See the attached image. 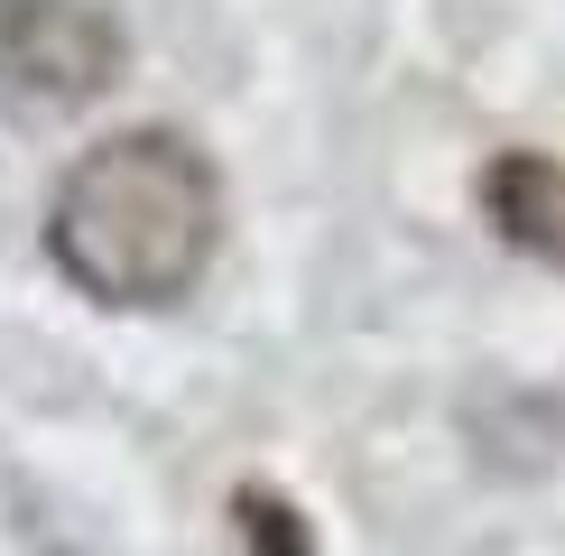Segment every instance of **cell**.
Instances as JSON below:
<instances>
[{
	"instance_id": "1",
	"label": "cell",
	"mask_w": 565,
	"mask_h": 556,
	"mask_svg": "<svg viewBox=\"0 0 565 556\" xmlns=\"http://www.w3.org/2000/svg\"><path fill=\"white\" fill-rule=\"evenodd\" d=\"M223 242V177L168 121H139L75 149L46 195V260L93 307H177L214 269Z\"/></svg>"
},
{
	"instance_id": "2",
	"label": "cell",
	"mask_w": 565,
	"mask_h": 556,
	"mask_svg": "<svg viewBox=\"0 0 565 556\" xmlns=\"http://www.w3.org/2000/svg\"><path fill=\"white\" fill-rule=\"evenodd\" d=\"M130 65L111 0H0V103L19 121H65L103 103Z\"/></svg>"
},
{
	"instance_id": "3",
	"label": "cell",
	"mask_w": 565,
	"mask_h": 556,
	"mask_svg": "<svg viewBox=\"0 0 565 556\" xmlns=\"http://www.w3.org/2000/svg\"><path fill=\"white\" fill-rule=\"evenodd\" d=\"M473 195H482V223L501 232L510 250L565 269V158L556 149H501V158H482Z\"/></svg>"
},
{
	"instance_id": "4",
	"label": "cell",
	"mask_w": 565,
	"mask_h": 556,
	"mask_svg": "<svg viewBox=\"0 0 565 556\" xmlns=\"http://www.w3.org/2000/svg\"><path fill=\"white\" fill-rule=\"evenodd\" d=\"M232 520H242L250 556H316V528L278 482H232Z\"/></svg>"
}]
</instances>
